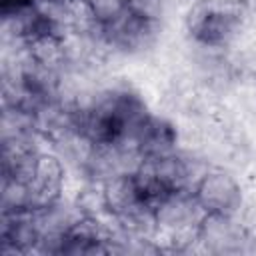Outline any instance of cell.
Returning a JSON list of instances; mask_svg holds the SVG:
<instances>
[{"mask_svg":"<svg viewBox=\"0 0 256 256\" xmlns=\"http://www.w3.org/2000/svg\"><path fill=\"white\" fill-rule=\"evenodd\" d=\"M128 146L142 158H158L178 150V128L164 116L148 112L134 128Z\"/></svg>","mask_w":256,"mask_h":256,"instance_id":"4","label":"cell"},{"mask_svg":"<svg viewBox=\"0 0 256 256\" xmlns=\"http://www.w3.org/2000/svg\"><path fill=\"white\" fill-rule=\"evenodd\" d=\"M256 242L254 234L240 222L238 216L202 214L196 226V248L210 254H238L248 252Z\"/></svg>","mask_w":256,"mask_h":256,"instance_id":"3","label":"cell"},{"mask_svg":"<svg viewBox=\"0 0 256 256\" xmlns=\"http://www.w3.org/2000/svg\"><path fill=\"white\" fill-rule=\"evenodd\" d=\"M242 14L234 0H196L186 14V30L198 46L218 50L236 38Z\"/></svg>","mask_w":256,"mask_h":256,"instance_id":"1","label":"cell"},{"mask_svg":"<svg viewBox=\"0 0 256 256\" xmlns=\"http://www.w3.org/2000/svg\"><path fill=\"white\" fill-rule=\"evenodd\" d=\"M192 196L202 214L238 216L244 212L246 196L240 180L218 166H208L192 188Z\"/></svg>","mask_w":256,"mask_h":256,"instance_id":"2","label":"cell"}]
</instances>
